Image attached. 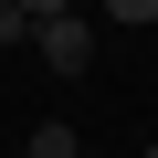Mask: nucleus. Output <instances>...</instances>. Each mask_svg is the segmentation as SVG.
Returning <instances> with one entry per match:
<instances>
[{
	"label": "nucleus",
	"mask_w": 158,
	"mask_h": 158,
	"mask_svg": "<svg viewBox=\"0 0 158 158\" xmlns=\"http://www.w3.org/2000/svg\"><path fill=\"white\" fill-rule=\"evenodd\" d=\"M32 53H42L53 74H85V63H95V32H85V11H63V21H32Z\"/></svg>",
	"instance_id": "1"
},
{
	"label": "nucleus",
	"mask_w": 158,
	"mask_h": 158,
	"mask_svg": "<svg viewBox=\"0 0 158 158\" xmlns=\"http://www.w3.org/2000/svg\"><path fill=\"white\" fill-rule=\"evenodd\" d=\"M137 158H158V148H137Z\"/></svg>",
	"instance_id": "6"
},
{
	"label": "nucleus",
	"mask_w": 158,
	"mask_h": 158,
	"mask_svg": "<svg viewBox=\"0 0 158 158\" xmlns=\"http://www.w3.org/2000/svg\"><path fill=\"white\" fill-rule=\"evenodd\" d=\"M106 21H116V32H148V21H158V0H106Z\"/></svg>",
	"instance_id": "3"
},
{
	"label": "nucleus",
	"mask_w": 158,
	"mask_h": 158,
	"mask_svg": "<svg viewBox=\"0 0 158 158\" xmlns=\"http://www.w3.org/2000/svg\"><path fill=\"white\" fill-rule=\"evenodd\" d=\"M21 11H32V21H63V11H74V0H21Z\"/></svg>",
	"instance_id": "5"
},
{
	"label": "nucleus",
	"mask_w": 158,
	"mask_h": 158,
	"mask_svg": "<svg viewBox=\"0 0 158 158\" xmlns=\"http://www.w3.org/2000/svg\"><path fill=\"white\" fill-rule=\"evenodd\" d=\"M21 158H85V137H74V127H63V116H42V127H32V137H21Z\"/></svg>",
	"instance_id": "2"
},
{
	"label": "nucleus",
	"mask_w": 158,
	"mask_h": 158,
	"mask_svg": "<svg viewBox=\"0 0 158 158\" xmlns=\"http://www.w3.org/2000/svg\"><path fill=\"white\" fill-rule=\"evenodd\" d=\"M11 42H32V11H21V0H0V53H11Z\"/></svg>",
	"instance_id": "4"
}]
</instances>
